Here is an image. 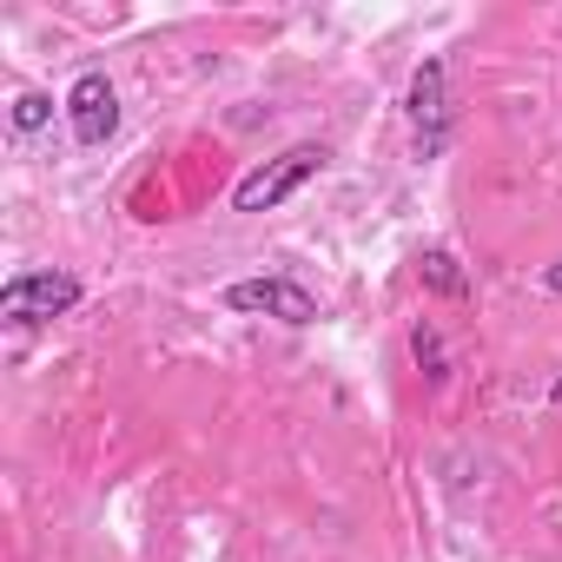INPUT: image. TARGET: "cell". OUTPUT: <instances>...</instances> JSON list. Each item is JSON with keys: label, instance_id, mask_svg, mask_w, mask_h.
Listing matches in <instances>:
<instances>
[{"label": "cell", "instance_id": "obj_1", "mask_svg": "<svg viewBox=\"0 0 562 562\" xmlns=\"http://www.w3.org/2000/svg\"><path fill=\"white\" fill-rule=\"evenodd\" d=\"M325 146H292V153H278V159H265L258 172H245L238 179V192H232V212H271V205H285L292 192H305L318 172H325Z\"/></svg>", "mask_w": 562, "mask_h": 562}, {"label": "cell", "instance_id": "obj_2", "mask_svg": "<svg viewBox=\"0 0 562 562\" xmlns=\"http://www.w3.org/2000/svg\"><path fill=\"white\" fill-rule=\"evenodd\" d=\"M74 305H80L74 271H21L0 285V318L8 325H47V318H67Z\"/></svg>", "mask_w": 562, "mask_h": 562}, {"label": "cell", "instance_id": "obj_3", "mask_svg": "<svg viewBox=\"0 0 562 562\" xmlns=\"http://www.w3.org/2000/svg\"><path fill=\"white\" fill-rule=\"evenodd\" d=\"M404 113H411V133H417V159H437L450 146V67L437 54L411 74Z\"/></svg>", "mask_w": 562, "mask_h": 562}, {"label": "cell", "instance_id": "obj_4", "mask_svg": "<svg viewBox=\"0 0 562 562\" xmlns=\"http://www.w3.org/2000/svg\"><path fill=\"white\" fill-rule=\"evenodd\" d=\"M225 312H238V318H278V325H312L318 299L299 285V278H238V285H225Z\"/></svg>", "mask_w": 562, "mask_h": 562}, {"label": "cell", "instance_id": "obj_5", "mask_svg": "<svg viewBox=\"0 0 562 562\" xmlns=\"http://www.w3.org/2000/svg\"><path fill=\"white\" fill-rule=\"evenodd\" d=\"M67 126H74V139L93 153V146H106L113 133H120V93H113V80L106 74H80L74 87H67Z\"/></svg>", "mask_w": 562, "mask_h": 562}, {"label": "cell", "instance_id": "obj_6", "mask_svg": "<svg viewBox=\"0 0 562 562\" xmlns=\"http://www.w3.org/2000/svg\"><path fill=\"white\" fill-rule=\"evenodd\" d=\"M417 278H424V292H437V299H463L470 292V278H463V265L443 251V245H430L424 258H417Z\"/></svg>", "mask_w": 562, "mask_h": 562}, {"label": "cell", "instance_id": "obj_7", "mask_svg": "<svg viewBox=\"0 0 562 562\" xmlns=\"http://www.w3.org/2000/svg\"><path fill=\"white\" fill-rule=\"evenodd\" d=\"M411 358H417V371H424L430 384H443V378H450V351H443V338H437V325H430V318H417V325H411Z\"/></svg>", "mask_w": 562, "mask_h": 562}, {"label": "cell", "instance_id": "obj_8", "mask_svg": "<svg viewBox=\"0 0 562 562\" xmlns=\"http://www.w3.org/2000/svg\"><path fill=\"white\" fill-rule=\"evenodd\" d=\"M8 120H14V133H41V126L54 120V100H47V93H21Z\"/></svg>", "mask_w": 562, "mask_h": 562}, {"label": "cell", "instance_id": "obj_9", "mask_svg": "<svg viewBox=\"0 0 562 562\" xmlns=\"http://www.w3.org/2000/svg\"><path fill=\"white\" fill-rule=\"evenodd\" d=\"M542 285H549V292H555V299H562V258H555V265H549V271H542Z\"/></svg>", "mask_w": 562, "mask_h": 562}, {"label": "cell", "instance_id": "obj_10", "mask_svg": "<svg viewBox=\"0 0 562 562\" xmlns=\"http://www.w3.org/2000/svg\"><path fill=\"white\" fill-rule=\"evenodd\" d=\"M549 404H555V411H562V378H555V384H549Z\"/></svg>", "mask_w": 562, "mask_h": 562}]
</instances>
